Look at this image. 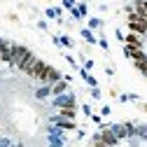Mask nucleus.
<instances>
[{"label":"nucleus","instance_id":"39448f33","mask_svg":"<svg viewBox=\"0 0 147 147\" xmlns=\"http://www.w3.org/2000/svg\"><path fill=\"white\" fill-rule=\"evenodd\" d=\"M82 38H84V40H86L89 45H96V42H98V40L94 38V33H91L89 28H82Z\"/></svg>","mask_w":147,"mask_h":147},{"label":"nucleus","instance_id":"1a4fd4ad","mask_svg":"<svg viewBox=\"0 0 147 147\" xmlns=\"http://www.w3.org/2000/svg\"><path fill=\"white\" fill-rule=\"evenodd\" d=\"M59 45H65V47H72V40H70V38H65V35H61V38H59Z\"/></svg>","mask_w":147,"mask_h":147},{"label":"nucleus","instance_id":"9b49d317","mask_svg":"<svg viewBox=\"0 0 147 147\" xmlns=\"http://www.w3.org/2000/svg\"><path fill=\"white\" fill-rule=\"evenodd\" d=\"M89 26H91V28H100V26H103V21H100V19H91V21H89Z\"/></svg>","mask_w":147,"mask_h":147},{"label":"nucleus","instance_id":"20e7f679","mask_svg":"<svg viewBox=\"0 0 147 147\" xmlns=\"http://www.w3.org/2000/svg\"><path fill=\"white\" fill-rule=\"evenodd\" d=\"M59 80H61V72H59V70H54V68H49V72H47V82L54 84V82H59Z\"/></svg>","mask_w":147,"mask_h":147},{"label":"nucleus","instance_id":"ddd939ff","mask_svg":"<svg viewBox=\"0 0 147 147\" xmlns=\"http://www.w3.org/2000/svg\"><path fill=\"white\" fill-rule=\"evenodd\" d=\"M82 110H84V115H86V117H91V107H89V105H82Z\"/></svg>","mask_w":147,"mask_h":147},{"label":"nucleus","instance_id":"7ed1b4c3","mask_svg":"<svg viewBox=\"0 0 147 147\" xmlns=\"http://www.w3.org/2000/svg\"><path fill=\"white\" fill-rule=\"evenodd\" d=\"M49 94H51V84H49V82H45V86H40L38 91H35V96H38L40 100H45Z\"/></svg>","mask_w":147,"mask_h":147},{"label":"nucleus","instance_id":"6e6552de","mask_svg":"<svg viewBox=\"0 0 147 147\" xmlns=\"http://www.w3.org/2000/svg\"><path fill=\"white\" fill-rule=\"evenodd\" d=\"M47 16H61V9L59 7H49L47 9Z\"/></svg>","mask_w":147,"mask_h":147},{"label":"nucleus","instance_id":"f8f14e48","mask_svg":"<svg viewBox=\"0 0 147 147\" xmlns=\"http://www.w3.org/2000/svg\"><path fill=\"white\" fill-rule=\"evenodd\" d=\"M77 9H80V14H82V16H86V5H84V3H80V7H77Z\"/></svg>","mask_w":147,"mask_h":147},{"label":"nucleus","instance_id":"0eeeda50","mask_svg":"<svg viewBox=\"0 0 147 147\" xmlns=\"http://www.w3.org/2000/svg\"><path fill=\"white\" fill-rule=\"evenodd\" d=\"M136 136H140V138H147V126H136Z\"/></svg>","mask_w":147,"mask_h":147},{"label":"nucleus","instance_id":"f03ea898","mask_svg":"<svg viewBox=\"0 0 147 147\" xmlns=\"http://www.w3.org/2000/svg\"><path fill=\"white\" fill-rule=\"evenodd\" d=\"M51 121H54V124H59L61 128H75V121H72V119H68V117H63V115L51 117Z\"/></svg>","mask_w":147,"mask_h":147},{"label":"nucleus","instance_id":"f257e3e1","mask_svg":"<svg viewBox=\"0 0 147 147\" xmlns=\"http://www.w3.org/2000/svg\"><path fill=\"white\" fill-rule=\"evenodd\" d=\"M54 105L56 107H75V96L72 94H59L54 98Z\"/></svg>","mask_w":147,"mask_h":147},{"label":"nucleus","instance_id":"9d476101","mask_svg":"<svg viewBox=\"0 0 147 147\" xmlns=\"http://www.w3.org/2000/svg\"><path fill=\"white\" fill-rule=\"evenodd\" d=\"M91 98L100 100V89H98V86H94V89H91Z\"/></svg>","mask_w":147,"mask_h":147},{"label":"nucleus","instance_id":"423d86ee","mask_svg":"<svg viewBox=\"0 0 147 147\" xmlns=\"http://www.w3.org/2000/svg\"><path fill=\"white\" fill-rule=\"evenodd\" d=\"M63 91H65V82L63 80H59V82H54V86H51V94H63Z\"/></svg>","mask_w":147,"mask_h":147}]
</instances>
